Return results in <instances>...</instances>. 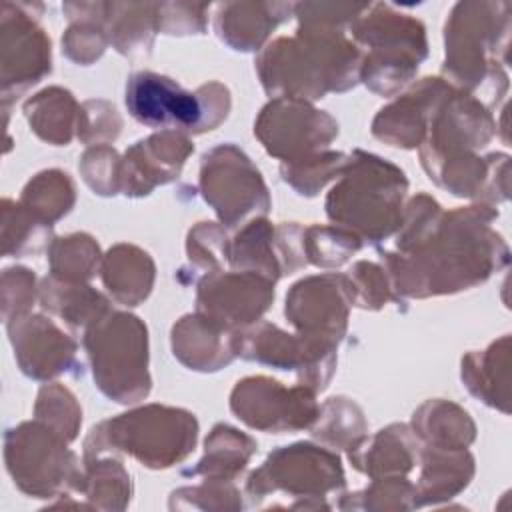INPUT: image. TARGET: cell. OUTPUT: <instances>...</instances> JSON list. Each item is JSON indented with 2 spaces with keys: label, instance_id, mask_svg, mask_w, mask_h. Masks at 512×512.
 Masks as SVG:
<instances>
[{
  "label": "cell",
  "instance_id": "obj_9",
  "mask_svg": "<svg viewBox=\"0 0 512 512\" xmlns=\"http://www.w3.org/2000/svg\"><path fill=\"white\" fill-rule=\"evenodd\" d=\"M146 260H148V254L140 252L134 246L122 244L108 252L104 270H102L104 284L120 302H124L128 306H136L142 298L148 296V292L152 288L154 270L132 274V270H136Z\"/></svg>",
  "mask_w": 512,
  "mask_h": 512
},
{
  "label": "cell",
  "instance_id": "obj_1",
  "mask_svg": "<svg viewBox=\"0 0 512 512\" xmlns=\"http://www.w3.org/2000/svg\"><path fill=\"white\" fill-rule=\"evenodd\" d=\"M356 156L360 160H350L354 172L344 174L348 178L332 188L326 210L332 220L354 226L370 242H378L400 222L396 208L406 192V178L402 170L376 156Z\"/></svg>",
  "mask_w": 512,
  "mask_h": 512
},
{
  "label": "cell",
  "instance_id": "obj_10",
  "mask_svg": "<svg viewBox=\"0 0 512 512\" xmlns=\"http://www.w3.org/2000/svg\"><path fill=\"white\" fill-rule=\"evenodd\" d=\"M36 98L50 110V118L32 124L34 132L40 138L54 142L58 146L68 144L70 132H72V114H70V110H66V112H60V110H64L68 104L74 102L72 94L66 90H60V88H50V90H44L42 94H38Z\"/></svg>",
  "mask_w": 512,
  "mask_h": 512
},
{
  "label": "cell",
  "instance_id": "obj_8",
  "mask_svg": "<svg viewBox=\"0 0 512 512\" xmlns=\"http://www.w3.org/2000/svg\"><path fill=\"white\" fill-rule=\"evenodd\" d=\"M256 444L230 426H216L210 440H206V456L198 462V468L186 474H204L206 478H218L228 482L232 476L242 472Z\"/></svg>",
  "mask_w": 512,
  "mask_h": 512
},
{
  "label": "cell",
  "instance_id": "obj_2",
  "mask_svg": "<svg viewBox=\"0 0 512 512\" xmlns=\"http://www.w3.org/2000/svg\"><path fill=\"white\" fill-rule=\"evenodd\" d=\"M196 432L194 414L166 406H148L94 428L88 438L94 446L86 444V450L110 442L138 458L144 466L168 468L194 450Z\"/></svg>",
  "mask_w": 512,
  "mask_h": 512
},
{
  "label": "cell",
  "instance_id": "obj_7",
  "mask_svg": "<svg viewBox=\"0 0 512 512\" xmlns=\"http://www.w3.org/2000/svg\"><path fill=\"white\" fill-rule=\"evenodd\" d=\"M472 464L474 460L468 452H456L446 448L444 452H428L420 484L414 488L412 508L452 498L456 492L466 488L474 472Z\"/></svg>",
  "mask_w": 512,
  "mask_h": 512
},
{
  "label": "cell",
  "instance_id": "obj_3",
  "mask_svg": "<svg viewBox=\"0 0 512 512\" xmlns=\"http://www.w3.org/2000/svg\"><path fill=\"white\" fill-rule=\"evenodd\" d=\"M230 100L228 90L220 84H206L196 92L184 90L168 76L154 72H136L126 84L128 112L150 128L204 132L222 120L208 112V104Z\"/></svg>",
  "mask_w": 512,
  "mask_h": 512
},
{
  "label": "cell",
  "instance_id": "obj_4",
  "mask_svg": "<svg viewBox=\"0 0 512 512\" xmlns=\"http://www.w3.org/2000/svg\"><path fill=\"white\" fill-rule=\"evenodd\" d=\"M118 336H112L108 322L94 326L86 334V348L94 366V380L104 394L116 402H134L146 396L150 380L146 374V348L124 354L146 344V326L136 316L114 314Z\"/></svg>",
  "mask_w": 512,
  "mask_h": 512
},
{
  "label": "cell",
  "instance_id": "obj_5",
  "mask_svg": "<svg viewBox=\"0 0 512 512\" xmlns=\"http://www.w3.org/2000/svg\"><path fill=\"white\" fill-rule=\"evenodd\" d=\"M298 464L288 454V448H280L268 456L262 468H258L248 480L250 498H262V494L282 488L294 498H326L332 490L344 488V474L338 456L320 450L312 444H294Z\"/></svg>",
  "mask_w": 512,
  "mask_h": 512
},
{
  "label": "cell",
  "instance_id": "obj_6",
  "mask_svg": "<svg viewBox=\"0 0 512 512\" xmlns=\"http://www.w3.org/2000/svg\"><path fill=\"white\" fill-rule=\"evenodd\" d=\"M230 406L248 426L260 430H300L310 426L318 408L310 388L286 390L270 378H246L232 392Z\"/></svg>",
  "mask_w": 512,
  "mask_h": 512
}]
</instances>
